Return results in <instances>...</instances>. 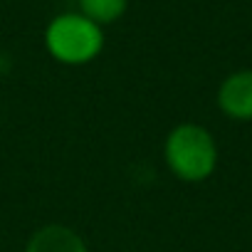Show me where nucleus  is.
I'll return each mask as SVG.
<instances>
[{
  "mask_svg": "<svg viewBox=\"0 0 252 252\" xmlns=\"http://www.w3.org/2000/svg\"><path fill=\"white\" fill-rule=\"evenodd\" d=\"M25 252H89V247L74 227L50 222L30 235Z\"/></svg>",
  "mask_w": 252,
  "mask_h": 252,
  "instance_id": "obj_4",
  "label": "nucleus"
},
{
  "mask_svg": "<svg viewBox=\"0 0 252 252\" xmlns=\"http://www.w3.org/2000/svg\"><path fill=\"white\" fill-rule=\"evenodd\" d=\"M47 55L64 67H84L104 50V28L84 18L79 10L55 15L45 28Z\"/></svg>",
  "mask_w": 252,
  "mask_h": 252,
  "instance_id": "obj_2",
  "label": "nucleus"
},
{
  "mask_svg": "<svg viewBox=\"0 0 252 252\" xmlns=\"http://www.w3.org/2000/svg\"><path fill=\"white\" fill-rule=\"evenodd\" d=\"M215 104L230 121L250 124L252 121V69L230 72L215 94Z\"/></svg>",
  "mask_w": 252,
  "mask_h": 252,
  "instance_id": "obj_3",
  "label": "nucleus"
},
{
  "mask_svg": "<svg viewBox=\"0 0 252 252\" xmlns=\"http://www.w3.org/2000/svg\"><path fill=\"white\" fill-rule=\"evenodd\" d=\"M77 3H79V13L92 23H96L99 28L116 23L119 18H124L126 8H129V0H77Z\"/></svg>",
  "mask_w": 252,
  "mask_h": 252,
  "instance_id": "obj_5",
  "label": "nucleus"
},
{
  "mask_svg": "<svg viewBox=\"0 0 252 252\" xmlns=\"http://www.w3.org/2000/svg\"><path fill=\"white\" fill-rule=\"evenodd\" d=\"M163 161L181 183H205L220 163V149L213 131L203 124H176L163 141Z\"/></svg>",
  "mask_w": 252,
  "mask_h": 252,
  "instance_id": "obj_1",
  "label": "nucleus"
}]
</instances>
